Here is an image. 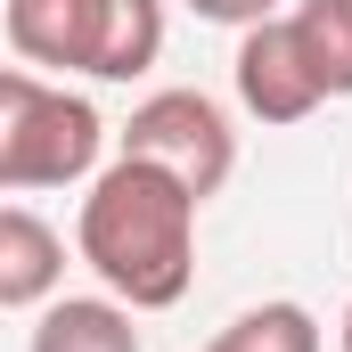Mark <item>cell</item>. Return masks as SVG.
I'll list each match as a JSON object with an SVG mask.
<instances>
[{"mask_svg": "<svg viewBox=\"0 0 352 352\" xmlns=\"http://www.w3.org/2000/svg\"><path fill=\"white\" fill-rule=\"evenodd\" d=\"M230 74H238V107L254 123H303V115L328 107V82H320V66H311V50H303L287 8L238 33V66Z\"/></svg>", "mask_w": 352, "mask_h": 352, "instance_id": "4", "label": "cell"}, {"mask_svg": "<svg viewBox=\"0 0 352 352\" xmlns=\"http://www.w3.org/2000/svg\"><path fill=\"white\" fill-rule=\"evenodd\" d=\"M123 156L164 164V173L205 205V197H221L230 173H238V131H230L221 98H205V90H156V98L131 107V123H123Z\"/></svg>", "mask_w": 352, "mask_h": 352, "instance_id": "3", "label": "cell"}, {"mask_svg": "<svg viewBox=\"0 0 352 352\" xmlns=\"http://www.w3.org/2000/svg\"><path fill=\"white\" fill-rule=\"evenodd\" d=\"M336 344H344V352H352V303H344V320H336Z\"/></svg>", "mask_w": 352, "mask_h": 352, "instance_id": "12", "label": "cell"}, {"mask_svg": "<svg viewBox=\"0 0 352 352\" xmlns=\"http://www.w3.org/2000/svg\"><path fill=\"white\" fill-rule=\"evenodd\" d=\"M25 352H140V328L115 295H50Z\"/></svg>", "mask_w": 352, "mask_h": 352, "instance_id": "8", "label": "cell"}, {"mask_svg": "<svg viewBox=\"0 0 352 352\" xmlns=\"http://www.w3.org/2000/svg\"><path fill=\"white\" fill-rule=\"evenodd\" d=\"M188 8H197L205 25H238V33L263 25V16H278V0H188Z\"/></svg>", "mask_w": 352, "mask_h": 352, "instance_id": "11", "label": "cell"}, {"mask_svg": "<svg viewBox=\"0 0 352 352\" xmlns=\"http://www.w3.org/2000/svg\"><path fill=\"white\" fill-rule=\"evenodd\" d=\"M0 25H8V50L25 66L82 74V58H90V0H0Z\"/></svg>", "mask_w": 352, "mask_h": 352, "instance_id": "7", "label": "cell"}, {"mask_svg": "<svg viewBox=\"0 0 352 352\" xmlns=\"http://www.w3.org/2000/svg\"><path fill=\"white\" fill-rule=\"evenodd\" d=\"M66 287V238L33 205H0V311H41Z\"/></svg>", "mask_w": 352, "mask_h": 352, "instance_id": "5", "label": "cell"}, {"mask_svg": "<svg viewBox=\"0 0 352 352\" xmlns=\"http://www.w3.org/2000/svg\"><path fill=\"white\" fill-rule=\"evenodd\" d=\"M74 254L98 270V287L131 311H173L197 278V197L148 156H115L90 173L74 213Z\"/></svg>", "mask_w": 352, "mask_h": 352, "instance_id": "1", "label": "cell"}, {"mask_svg": "<svg viewBox=\"0 0 352 352\" xmlns=\"http://www.w3.org/2000/svg\"><path fill=\"white\" fill-rule=\"evenodd\" d=\"M287 16H295V33H303V50H311L328 98H352V0H303Z\"/></svg>", "mask_w": 352, "mask_h": 352, "instance_id": "10", "label": "cell"}, {"mask_svg": "<svg viewBox=\"0 0 352 352\" xmlns=\"http://www.w3.org/2000/svg\"><path fill=\"white\" fill-rule=\"evenodd\" d=\"M107 123L82 90L41 82L33 66H0V197L16 188H74L98 173Z\"/></svg>", "mask_w": 352, "mask_h": 352, "instance_id": "2", "label": "cell"}, {"mask_svg": "<svg viewBox=\"0 0 352 352\" xmlns=\"http://www.w3.org/2000/svg\"><path fill=\"white\" fill-rule=\"evenodd\" d=\"M205 352H320V320L303 303H254V311H238Z\"/></svg>", "mask_w": 352, "mask_h": 352, "instance_id": "9", "label": "cell"}, {"mask_svg": "<svg viewBox=\"0 0 352 352\" xmlns=\"http://www.w3.org/2000/svg\"><path fill=\"white\" fill-rule=\"evenodd\" d=\"M164 58V0H90V82H131Z\"/></svg>", "mask_w": 352, "mask_h": 352, "instance_id": "6", "label": "cell"}]
</instances>
